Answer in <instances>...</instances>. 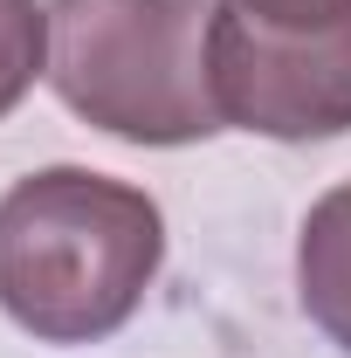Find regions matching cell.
Listing matches in <instances>:
<instances>
[{"mask_svg": "<svg viewBox=\"0 0 351 358\" xmlns=\"http://www.w3.org/2000/svg\"><path fill=\"white\" fill-rule=\"evenodd\" d=\"M166 214L131 179L42 166L0 193V310L35 345H103L159 282Z\"/></svg>", "mask_w": 351, "mask_h": 358, "instance_id": "cell-1", "label": "cell"}, {"mask_svg": "<svg viewBox=\"0 0 351 358\" xmlns=\"http://www.w3.org/2000/svg\"><path fill=\"white\" fill-rule=\"evenodd\" d=\"M207 35L214 0H48V83L124 145H200L227 131Z\"/></svg>", "mask_w": 351, "mask_h": 358, "instance_id": "cell-2", "label": "cell"}, {"mask_svg": "<svg viewBox=\"0 0 351 358\" xmlns=\"http://www.w3.org/2000/svg\"><path fill=\"white\" fill-rule=\"evenodd\" d=\"M220 124L282 145L351 131V21L345 28H262L234 0H214V35H207Z\"/></svg>", "mask_w": 351, "mask_h": 358, "instance_id": "cell-3", "label": "cell"}, {"mask_svg": "<svg viewBox=\"0 0 351 358\" xmlns=\"http://www.w3.org/2000/svg\"><path fill=\"white\" fill-rule=\"evenodd\" d=\"M296 296L310 324L351 358V179H338L296 234Z\"/></svg>", "mask_w": 351, "mask_h": 358, "instance_id": "cell-4", "label": "cell"}, {"mask_svg": "<svg viewBox=\"0 0 351 358\" xmlns=\"http://www.w3.org/2000/svg\"><path fill=\"white\" fill-rule=\"evenodd\" d=\"M35 76H48V7L0 0V117L21 110Z\"/></svg>", "mask_w": 351, "mask_h": 358, "instance_id": "cell-5", "label": "cell"}, {"mask_svg": "<svg viewBox=\"0 0 351 358\" xmlns=\"http://www.w3.org/2000/svg\"><path fill=\"white\" fill-rule=\"evenodd\" d=\"M234 7L262 28H289V35H317V28L351 21V0H234Z\"/></svg>", "mask_w": 351, "mask_h": 358, "instance_id": "cell-6", "label": "cell"}]
</instances>
